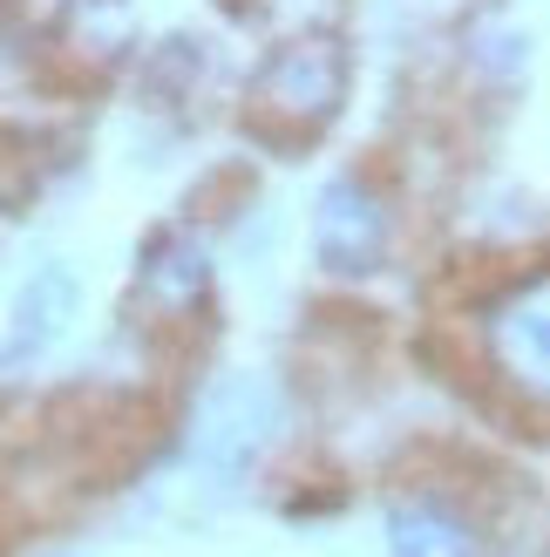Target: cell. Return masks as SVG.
<instances>
[{
  "mask_svg": "<svg viewBox=\"0 0 550 557\" xmlns=\"http://www.w3.org/2000/svg\"><path fill=\"white\" fill-rule=\"evenodd\" d=\"M483 354L516 401L550 414V265L524 272L483 313Z\"/></svg>",
  "mask_w": 550,
  "mask_h": 557,
  "instance_id": "cell-3",
  "label": "cell"
},
{
  "mask_svg": "<svg viewBox=\"0 0 550 557\" xmlns=\"http://www.w3.org/2000/svg\"><path fill=\"white\" fill-rule=\"evenodd\" d=\"M75 306H82L75 272H68L62 259H41V265H35V272H27L21 286H14V306H8V347H14L21 360L48 354V347L68 333Z\"/></svg>",
  "mask_w": 550,
  "mask_h": 557,
  "instance_id": "cell-6",
  "label": "cell"
},
{
  "mask_svg": "<svg viewBox=\"0 0 550 557\" xmlns=\"http://www.w3.org/2000/svg\"><path fill=\"white\" fill-rule=\"evenodd\" d=\"M211 293V252L190 232H157L143 245V259H136V299L150 306V313H198Z\"/></svg>",
  "mask_w": 550,
  "mask_h": 557,
  "instance_id": "cell-5",
  "label": "cell"
},
{
  "mask_svg": "<svg viewBox=\"0 0 550 557\" xmlns=\"http://www.w3.org/2000/svg\"><path fill=\"white\" fill-rule=\"evenodd\" d=\"M48 184V144L35 129H0V211H27Z\"/></svg>",
  "mask_w": 550,
  "mask_h": 557,
  "instance_id": "cell-9",
  "label": "cell"
},
{
  "mask_svg": "<svg viewBox=\"0 0 550 557\" xmlns=\"http://www.w3.org/2000/svg\"><path fill=\"white\" fill-rule=\"evenodd\" d=\"M347 82H353V54L340 35H326V27L292 35L259 62L252 89H245V123L265 144H307L340 116Z\"/></svg>",
  "mask_w": 550,
  "mask_h": 557,
  "instance_id": "cell-1",
  "label": "cell"
},
{
  "mask_svg": "<svg viewBox=\"0 0 550 557\" xmlns=\"http://www.w3.org/2000/svg\"><path fill=\"white\" fill-rule=\"evenodd\" d=\"M388 557H489V537L442 496H401L388 510Z\"/></svg>",
  "mask_w": 550,
  "mask_h": 557,
  "instance_id": "cell-7",
  "label": "cell"
},
{
  "mask_svg": "<svg viewBox=\"0 0 550 557\" xmlns=\"http://www.w3.org/2000/svg\"><path fill=\"white\" fill-rule=\"evenodd\" d=\"M395 252V211L388 198L361 177V171H347L320 190V205H313V259L326 272H340V278H367L380 272Z\"/></svg>",
  "mask_w": 550,
  "mask_h": 557,
  "instance_id": "cell-4",
  "label": "cell"
},
{
  "mask_svg": "<svg viewBox=\"0 0 550 557\" xmlns=\"http://www.w3.org/2000/svg\"><path fill=\"white\" fill-rule=\"evenodd\" d=\"M54 48H62L75 69L109 75L136 48V0H62Z\"/></svg>",
  "mask_w": 550,
  "mask_h": 557,
  "instance_id": "cell-8",
  "label": "cell"
},
{
  "mask_svg": "<svg viewBox=\"0 0 550 557\" xmlns=\"http://www.w3.org/2000/svg\"><path fill=\"white\" fill-rule=\"evenodd\" d=\"M279 422H286V408L265 374H225L204 387L198 414H190V462L217 490H232L265 462V449L279 442Z\"/></svg>",
  "mask_w": 550,
  "mask_h": 557,
  "instance_id": "cell-2",
  "label": "cell"
}]
</instances>
